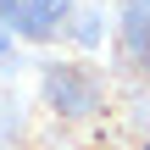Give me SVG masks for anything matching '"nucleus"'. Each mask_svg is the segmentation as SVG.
<instances>
[{"mask_svg":"<svg viewBox=\"0 0 150 150\" xmlns=\"http://www.w3.org/2000/svg\"><path fill=\"white\" fill-rule=\"evenodd\" d=\"M45 100H50L56 111H67V117H83V111H95V106H100V83H95V72H83V67L61 61V67H50V72H45Z\"/></svg>","mask_w":150,"mask_h":150,"instance_id":"1","label":"nucleus"},{"mask_svg":"<svg viewBox=\"0 0 150 150\" xmlns=\"http://www.w3.org/2000/svg\"><path fill=\"white\" fill-rule=\"evenodd\" d=\"M67 11H72V0H0V22L17 39H50L67 22Z\"/></svg>","mask_w":150,"mask_h":150,"instance_id":"2","label":"nucleus"},{"mask_svg":"<svg viewBox=\"0 0 150 150\" xmlns=\"http://www.w3.org/2000/svg\"><path fill=\"white\" fill-rule=\"evenodd\" d=\"M117 56H122L134 72H150V0H122V22H117Z\"/></svg>","mask_w":150,"mask_h":150,"instance_id":"3","label":"nucleus"},{"mask_svg":"<svg viewBox=\"0 0 150 150\" xmlns=\"http://www.w3.org/2000/svg\"><path fill=\"white\" fill-rule=\"evenodd\" d=\"M0 50H6V22H0Z\"/></svg>","mask_w":150,"mask_h":150,"instance_id":"4","label":"nucleus"},{"mask_svg":"<svg viewBox=\"0 0 150 150\" xmlns=\"http://www.w3.org/2000/svg\"><path fill=\"white\" fill-rule=\"evenodd\" d=\"M145 150H150V145H145Z\"/></svg>","mask_w":150,"mask_h":150,"instance_id":"5","label":"nucleus"}]
</instances>
